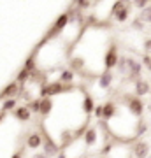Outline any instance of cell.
<instances>
[{
    "label": "cell",
    "mask_w": 151,
    "mask_h": 158,
    "mask_svg": "<svg viewBox=\"0 0 151 158\" xmlns=\"http://www.w3.org/2000/svg\"><path fill=\"white\" fill-rule=\"evenodd\" d=\"M128 14H130V7H128V4H127L121 11H118L116 14H114V19H116L118 23H123V21L128 19Z\"/></svg>",
    "instance_id": "obj_16"
},
{
    "label": "cell",
    "mask_w": 151,
    "mask_h": 158,
    "mask_svg": "<svg viewBox=\"0 0 151 158\" xmlns=\"http://www.w3.org/2000/svg\"><path fill=\"white\" fill-rule=\"evenodd\" d=\"M141 19L146 23H151V2H149V6L146 7L144 11H141Z\"/></svg>",
    "instance_id": "obj_19"
},
{
    "label": "cell",
    "mask_w": 151,
    "mask_h": 158,
    "mask_svg": "<svg viewBox=\"0 0 151 158\" xmlns=\"http://www.w3.org/2000/svg\"><path fill=\"white\" fill-rule=\"evenodd\" d=\"M83 111H84V114H86V118H88L90 114L95 111V102H93V97H91V95L84 97V100H83Z\"/></svg>",
    "instance_id": "obj_12"
},
{
    "label": "cell",
    "mask_w": 151,
    "mask_h": 158,
    "mask_svg": "<svg viewBox=\"0 0 151 158\" xmlns=\"http://www.w3.org/2000/svg\"><path fill=\"white\" fill-rule=\"evenodd\" d=\"M74 90L72 85H65L62 81H53V83H48V85H42L40 88V97L46 98V97H55V95H60V93H65V91H70Z\"/></svg>",
    "instance_id": "obj_1"
},
{
    "label": "cell",
    "mask_w": 151,
    "mask_h": 158,
    "mask_svg": "<svg viewBox=\"0 0 151 158\" xmlns=\"http://www.w3.org/2000/svg\"><path fill=\"white\" fill-rule=\"evenodd\" d=\"M149 111H151V104H149Z\"/></svg>",
    "instance_id": "obj_31"
},
{
    "label": "cell",
    "mask_w": 151,
    "mask_h": 158,
    "mask_svg": "<svg viewBox=\"0 0 151 158\" xmlns=\"http://www.w3.org/2000/svg\"><path fill=\"white\" fill-rule=\"evenodd\" d=\"M144 49H146V53H148V55L151 53V39H146L144 40Z\"/></svg>",
    "instance_id": "obj_26"
},
{
    "label": "cell",
    "mask_w": 151,
    "mask_h": 158,
    "mask_svg": "<svg viewBox=\"0 0 151 158\" xmlns=\"http://www.w3.org/2000/svg\"><path fill=\"white\" fill-rule=\"evenodd\" d=\"M118 63H120V56H118L116 44H111V48L104 55V67H106V70H111V69L116 67Z\"/></svg>",
    "instance_id": "obj_3"
},
{
    "label": "cell",
    "mask_w": 151,
    "mask_h": 158,
    "mask_svg": "<svg viewBox=\"0 0 151 158\" xmlns=\"http://www.w3.org/2000/svg\"><path fill=\"white\" fill-rule=\"evenodd\" d=\"M56 158H67V155H65V153H60V155H58Z\"/></svg>",
    "instance_id": "obj_30"
},
{
    "label": "cell",
    "mask_w": 151,
    "mask_h": 158,
    "mask_svg": "<svg viewBox=\"0 0 151 158\" xmlns=\"http://www.w3.org/2000/svg\"><path fill=\"white\" fill-rule=\"evenodd\" d=\"M11 109H16V100H14V98H7V100L2 104V111L7 113V111H11Z\"/></svg>",
    "instance_id": "obj_18"
},
{
    "label": "cell",
    "mask_w": 151,
    "mask_h": 158,
    "mask_svg": "<svg viewBox=\"0 0 151 158\" xmlns=\"http://www.w3.org/2000/svg\"><path fill=\"white\" fill-rule=\"evenodd\" d=\"M74 79V74L70 72V70H62V74H60V81L62 83H65V85H70Z\"/></svg>",
    "instance_id": "obj_17"
},
{
    "label": "cell",
    "mask_w": 151,
    "mask_h": 158,
    "mask_svg": "<svg viewBox=\"0 0 151 158\" xmlns=\"http://www.w3.org/2000/svg\"><path fill=\"white\" fill-rule=\"evenodd\" d=\"M6 118V113H4V111H2V109H0V121H2V119Z\"/></svg>",
    "instance_id": "obj_29"
},
{
    "label": "cell",
    "mask_w": 151,
    "mask_h": 158,
    "mask_svg": "<svg viewBox=\"0 0 151 158\" xmlns=\"http://www.w3.org/2000/svg\"><path fill=\"white\" fill-rule=\"evenodd\" d=\"M151 91V86L148 81L144 79H139V81H135V95L137 97H144L146 93H149Z\"/></svg>",
    "instance_id": "obj_7"
},
{
    "label": "cell",
    "mask_w": 151,
    "mask_h": 158,
    "mask_svg": "<svg viewBox=\"0 0 151 158\" xmlns=\"http://www.w3.org/2000/svg\"><path fill=\"white\" fill-rule=\"evenodd\" d=\"M40 128H42V148H44V155L46 156H58L60 155L58 144L49 137V134L44 130V127H40Z\"/></svg>",
    "instance_id": "obj_2"
},
{
    "label": "cell",
    "mask_w": 151,
    "mask_h": 158,
    "mask_svg": "<svg viewBox=\"0 0 151 158\" xmlns=\"http://www.w3.org/2000/svg\"><path fill=\"white\" fill-rule=\"evenodd\" d=\"M141 74H142V65L137 60H134V58H128V77L139 81Z\"/></svg>",
    "instance_id": "obj_6"
},
{
    "label": "cell",
    "mask_w": 151,
    "mask_h": 158,
    "mask_svg": "<svg viewBox=\"0 0 151 158\" xmlns=\"http://www.w3.org/2000/svg\"><path fill=\"white\" fill-rule=\"evenodd\" d=\"M84 144L86 146H95V142H97V128L95 127H90L86 132H84Z\"/></svg>",
    "instance_id": "obj_10"
},
{
    "label": "cell",
    "mask_w": 151,
    "mask_h": 158,
    "mask_svg": "<svg viewBox=\"0 0 151 158\" xmlns=\"http://www.w3.org/2000/svg\"><path fill=\"white\" fill-rule=\"evenodd\" d=\"M27 146L30 148V149H35V148H39V146H42V135L40 134H30L28 135V139H27Z\"/></svg>",
    "instance_id": "obj_11"
},
{
    "label": "cell",
    "mask_w": 151,
    "mask_h": 158,
    "mask_svg": "<svg viewBox=\"0 0 151 158\" xmlns=\"http://www.w3.org/2000/svg\"><path fill=\"white\" fill-rule=\"evenodd\" d=\"M116 106L112 104V102H107V104H104V118L102 119H111L112 116H116Z\"/></svg>",
    "instance_id": "obj_15"
},
{
    "label": "cell",
    "mask_w": 151,
    "mask_h": 158,
    "mask_svg": "<svg viewBox=\"0 0 151 158\" xmlns=\"http://www.w3.org/2000/svg\"><path fill=\"white\" fill-rule=\"evenodd\" d=\"M146 130H148V125H146L144 121H139V125H137V130H135V135L141 137V135L146 132Z\"/></svg>",
    "instance_id": "obj_21"
},
{
    "label": "cell",
    "mask_w": 151,
    "mask_h": 158,
    "mask_svg": "<svg viewBox=\"0 0 151 158\" xmlns=\"http://www.w3.org/2000/svg\"><path fill=\"white\" fill-rule=\"evenodd\" d=\"M12 158H23V151H16L12 155Z\"/></svg>",
    "instance_id": "obj_27"
},
{
    "label": "cell",
    "mask_w": 151,
    "mask_h": 158,
    "mask_svg": "<svg viewBox=\"0 0 151 158\" xmlns=\"http://www.w3.org/2000/svg\"><path fill=\"white\" fill-rule=\"evenodd\" d=\"M28 109H30V111H32L34 114H37V113L40 114V98H37V100H32V102H30Z\"/></svg>",
    "instance_id": "obj_20"
},
{
    "label": "cell",
    "mask_w": 151,
    "mask_h": 158,
    "mask_svg": "<svg viewBox=\"0 0 151 158\" xmlns=\"http://www.w3.org/2000/svg\"><path fill=\"white\" fill-rule=\"evenodd\" d=\"M112 72L111 70H104V72L100 74V77H99V88H102V90H106V88H109L112 83Z\"/></svg>",
    "instance_id": "obj_8"
},
{
    "label": "cell",
    "mask_w": 151,
    "mask_h": 158,
    "mask_svg": "<svg viewBox=\"0 0 151 158\" xmlns=\"http://www.w3.org/2000/svg\"><path fill=\"white\" fill-rule=\"evenodd\" d=\"M34 158H49V156H46L44 153H39V155H34Z\"/></svg>",
    "instance_id": "obj_28"
},
{
    "label": "cell",
    "mask_w": 151,
    "mask_h": 158,
    "mask_svg": "<svg viewBox=\"0 0 151 158\" xmlns=\"http://www.w3.org/2000/svg\"><path fill=\"white\" fill-rule=\"evenodd\" d=\"M142 62H144V65H148V69L151 70V56L149 55H144V56H142Z\"/></svg>",
    "instance_id": "obj_25"
},
{
    "label": "cell",
    "mask_w": 151,
    "mask_h": 158,
    "mask_svg": "<svg viewBox=\"0 0 151 158\" xmlns=\"http://www.w3.org/2000/svg\"><path fill=\"white\" fill-rule=\"evenodd\" d=\"M142 23H144V21H142V19L139 18V19H135V21L132 23V27H134L135 30H141V28H142Z\"/></svg>",
    "instance_id": "obj_24"
},
{
    "label": "cell",
    "mask_w": 151,
    "mask_h": 158,
    "mask_svg": "<svg viewBox=\"0 0 151 158\" xmlns=\"http://www.w3.org/2000/svg\"><path fill=\"white\" fill-rule=\"evenodd\" d=\"M51 109H53V100H51L49 97H46V98H40V116H48L51 113Z\"/></svg>",
    "instance_id": "obj_13"
},
{
    "label": "cell",
    "mask_w": 151,
    "mask_h": 158,
    "mask_svg": "<svg viewBox=\"0 0 151 158\" xmlns=\"http://www.w3.org/2000/svg\"><path fill=\"white\" fill-rule=\"evenodd\" d=\"M14 116H16V119H19V121H28V119L32 118V111L28 107H25V106H19V107L14 109Z\"/></svg>",
    "instance_id": "obj_9"
},
{
    "label": "cell",
    "mask_w": 151,
    "mask_h": 158,
    "mask_svg": "<svg viewBox=\"0 0 151 158\" xmlns=\"http://www.w3.org/2000/svg\"><path fill=\"white\" fill-rule=\"evenodd\" d=\"M127 106H128V111L134 116H142V113H144V104H142V100L141 98H137V97H130V98H127Z\"/></svg>",
    "instance_id": "obj_4"
},
{
    "label": "cell",
    "mask_w": 151,
    "mask_h": 158,
    "mask_svg": "<svg viewBox=\"0 0 151 158\" xmlns=\"http://www.w3.org/2000/svg\"><path fill=\"white\" fill-rule=\"evenodd\" d=\"M95 116L99 119L104 118V106H97V107H95Z\"/></svg>",
    "instance_id": "obj_23"
},
{
    "label": "cell",
    "mask_w": 151,
    "mask_h": 158,
    "mask_svg": "<svg viewBox=\"0 0 151 158\" xmlns=\"http://www.w3.org/2000/svg\"><path fill=\"white\" fill-rule=\"evenodd\" d=\"M18 90H19V86H18L16 81H12V83H9V85L2 90V93H0V97H12V95H16Z\"/></svg>",
    "instance_id": "obj_14"
},
{
    "label": "cell",
    "mask_w": 151,
    "mask_h": 158,
    "mask_svg": "<svg viewBox=\"0 0 151 158\" xmlns=\"http://www.w3.org/2000/svg\"><path fill=\"white\" fill-rule=\"evenodd\" d=\"M132 151H134L135 158H148V155H149V144L146 141H139L134 144Z\"/></svg>",
    "instance_id": "obj_5"
},
{
    "label": "cell",
    "mask_w": 151,
    "mask_h": 158,
    "mask_svg": "<svg viewBox=\"0 0 151 158\" xmlns=\"http://www.w3.org/2000/svg\"><path fill=\"white\" fill-rule=\"evenodd\" d=\"M134 6H135V7H141V9L144 11L146 7L149 6V2H148V0H139V2H134Z\"/></svg>",
    "instance_id": "obj_22"
}]
</instances>
